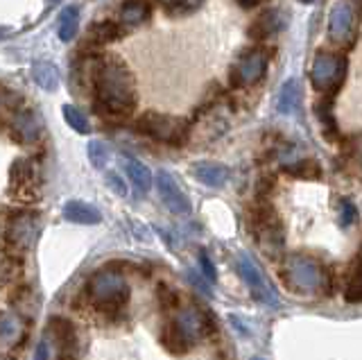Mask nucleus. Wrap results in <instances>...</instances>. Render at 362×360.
<instances>
[{
	"instance_id": "nucleus-2",
	"label": "nucleus",
	"mask_w": 362,
	"mask_h": 360,
	"mask_svg": "<svg viewBox=\"0 0 362 360\" xmlns=\"http://www.w3.org/2000/svg\"><path fill=\"white\" fill-rule=\"evenodd\" d=\"M132 290L127 286V281L122 279L118 267H111V263L100 267L86 284V299L90 303V308L109 320L120 318Z\"/></svg>"
},
{
	"instance_id": "nucleus-25",
	"label": "nucleus",
	"mask_w": 362,
	"mask_h": 360,
	"mask_svg": "<svg viewBox=\"0 0 362 360\" xmlns=\"http://www.w3.org/2000/svg\"><path fill=\"white\" fill-rule=\"evenodd\" d=\"M9 301H11V306H16L21 313H25V315H32L34 308H37V301H34V290L25 284H18L16 290L9 295Z\"/></svg>"
},
{
	"instance_id": "nucleus-11",
	"label": "nucleus",
	"mask_w": 362,
	"mask_h": 360,
	"mask_svg": "<svg viewBox=\"0 0 362 360\" xmlns=\"http://www.w3.org/2000/svg\"><path fill=\"white\" fill-rule=\"evenodd\" d=\"M48 333L54 337V344L59 349V360H77V329L66 318H50Z\"/></svg>"
},
{
	"instance_id": "nucleus-6",
	"label": "nucleus",
	"mask_w": 362,
	"mask_h": 360,
	"mask_svg": "<svg viewBox=\"0 0 362 360\" xmlns=\"http://www.w3.org/2000/svg\"><path fill=\"white\" fill-rule=\"evenodd\" d=\"M358 35V16L356 7L349 0H339L333 5L328 16V37L335 46H351Z\"/></svg>"
},
{
	"instance_id": "nucleus-21",
	"label": "nucleus",
	"mask_w": 362,
	"mask_h": 360,
	"mask_svg": "<svg viewBox=\"0 0 362 360\" xmlns=\"http://www.w3.org/2000/svg\"><path fill=\"white\" fill-rule=\"evenodd\" d=\"M79 28V9L77 7H66L59 16V25H57V35L64 43L73 41Z\"/></svg>"
},
{
	"instance_id": "nucleus-35",
	"label": "nucleus",
	"mask_w": 362,
	"mask_h": 360,
	"mask_svg": "<svg viewBox=\"0 0 362 360\" xmlns=\"http://www.w3.org/2000/svg\"><path fill=\"white\" fill-rule=\"evenodd\" d=\"M34 360H50V344H48V340H45V337L39 342L37 356H34Z\"/></svg>"
},
{
	"instance_id": "nucleus-14",
	"label": "nucleus",
	"mask_w": 362,
	"mask_h": 360,
	"mask_svg": "<svg viewBox=\"0 0 362 360\" xmlns=\"http://www.w3.org/2000/svg\"><path fill=\"white\" fill-rule=\"evenodd\" d=\"M64 218L75 224H98L102 222V213L93 204H88V202L71 199L64 207Z\"/></svg>"
},
{
	"instance_id": "nucleus-13",
	"label": "nucleus",
	"mask_w": 362,
	"mask_h": 360,
	"mask_svg": "<svg viewBox=\"0 0 362 360\" xmlns=\"http://www.w3.org/2000/svg\"><path fill=\"white\" fill-rule=\"evenodd\" d=\"M197 340L192 337L184 326H181L179 320H173L163 326L161 331V344L165 347V352L175 354V356H184L190 352V347L195 344Z\"/></svg>"
},
{
	"instance_id": "nucleus-12",
	"label": "nucleus",
	"mask_w": 362,
	"mask_h": 360,
	"mask_svg": "<svg viewBox=\"0 0 362 360\" xmlns=\"http://www.w3.org/2000/svg\"><path fill=\"white\" fill-rule=\"evenodd\" d=\"M238 269H240L243 279L247 281V286L252 288V295L258 301H265V303H276V295L272 292V288L267 286L265 277L260 274V269L252 263V258L247 254L240 256V263H238Z\"/></svg>"
},
{
	"instance_id": "nucleus-29",
	"label": "nucleus",
	"mask_w": 362,
	"mask_h": 360,
	"mask_svg": "<svg viewBox=\"0 0 362 360\" xmlns=\"http://www.w3.org/2000/svg\"><path fill=\"white\" fill-rule=\"evenodd\" d=\"M288 173L294 175V177H303V179H317L322 175V168L317 161H310V159H303L299 163H294V166H288Z\"/></svg>"
},
{
	"instance_id": "nucleus-39",
	"label": "nucleus",
	"mask_w": 362,
	"mask_h": 360,
	"mask_svg": "<svg viewBox=\"0 0 362 360\" xmlns=\"http://www.w3.org/2000/svg\"><path fill=\"white\" fill-rule=\"evenodd\" d=\"M301 3H315V0H301Z\"/></svg>"
},
{
	"instance_id": "nucleus-17",
	"label": "nucleus",
	"mask_w": 362,
	"mask_h": 360,
	"mask_svg": "<svg viewBox=\"0 0 362 360\" xmlns=\"http://www.w3.org/2000/svg\"><path fill=\"white\" fill-rule=\"evenodd\" d=\"M299 100H301V88L297 80H288L281 86L279 98H276V111L283 116H290L299 109Z\"/></svg>"
},
{
	"instance_id": "nucleus-26",
	"label": "nucleus",
	"mask_w": 362,
	"mask_h": 360,
	"mask_svg": "<svg viewBox=\"0 0 362 360\" xmlns=\"http://www.w3.org/2000/svg\"><path fill=\"white\" fill-rule=\"evenodd\" d=\"M120 35H122V30L116 23H111V21H102V23H95L93 28H90V32H88V37L93 39L95 43L113 41V39H118Z\"/></svg>"
},
{
	"instance_id": "nucleus-5",
	"label": "nucleus",
	"mask_w": 362,
	"mask_h": 360,
	"mask_svg": "<svg viewBox=\"0 0 362 360\" xmlns=\"http://www.w3.org/2000/svg\"><path fill=\"white\" fill-rule=\"evenodd\" d=\"M139 132L147 134L161 143L179 145L186 141V122L175 116H163V114H143L136 122Z\"/></svg>"
},
{
	"instance_id": "nucleus-1",
	"label": "nucleus",
	"mask_w": 362,
	"mask_h": 360,
	"mask_svg": "<svg viewBox=\"0 0 362 360\" xmlns=\"http://www.w3.org/2000/svg\"><path fill=\"white\" fill-rule=\"evenodd\" d=\"M98 105L113 116L129 114L134 107V82L129 71L118 59H105L98 64L93 77Z\"/></svg>"
},
{
	"instance_id": "nucleus-37",
	"label": "nucleus",
	"mask_w": 362,
	"mask_h": 360,
	"mask_svg": "<svg viewBox=\"0 0 362 360\" xmlns=\"http://www.w3.org/2000/svg\"><path fill=\"white\" fill-rule=\"evenodd\" d=\"M0 360H16V358H11V356H3V354H0Z\"/></svg>"
},
{
	"instance_id": "nucleus-40",
	"label": "nucleus",
	"mask_w": 362,
	"mask_h": 360,
	"mask_svg": "<svg viewBox=\"0 0 362 360\" xmlns=\"http://www.w3.org/2000/svg\"><path fill=\"white\" fill-rule=\"evenodd\" d=\"M252 360H263V358H252Z\"/></svg>"
},
{
	"instance_id": "nucleus-3",
	"label": "nucleus",
	"mask_w": 362,
	"mask_h": 360,
	"mask_svg": "<svg viewBox=\"0 0 362 360\" xmlns=\"http://www.w3.org/2000/svg\"><path fill=\"white\" fill-rule=\"evenodd\" d=\"M41 220L37 211H16L5 224V247L7 254L23 256L30 252L39 238Z\"/></svg>"
},
{
	"instance_id": "nucleus-18",
	"label": "nucleus",
	"mask_w": 362,
	"mask_h": 360,
	"mask_svg": "<svg viewBox=\"0 0 362 360\" xmlns=\"http://www.w3.org/2000/svg\"><path fill=\"white\" fill-rule=\"evenodd\" d=\"M32 80L37 82V86H41L43 91H57V88H59V71H57V66L50 62H39V64H34V69H32Z\"/></svg>"
},
{
	"instance_id": "nucleus-4",
	"label": "nucleus",
	"mask_w": 362,
	"mask_h": 360,
	"mask_svg": "<svg viewBox=\"0 0 362 360\" xmlns=\"http://www.w3.org/2000/svg\"><path fill=\"white\" fill-rule=\"evenodd\" d=\"M346 77V62L344 57H339L335 52H317V57L313 62L310 80L313 86L322 93H333L335 88L344 82Z\"/></svg>"
},
{
	"instance_id": "nucleus-38",
	"label": "nucleus",
	"mask_w": 362,
	"mask_h": 360,
	"mask_svg": "<svg viewBox=\"0 0 362 360\" xmlns=\"http://www.w3.org/2000/svg\"><path fill=\"white\" fill-rule=\"evenodd\" d=\"M45 3H48V5H54V3H59V0H45Z\"/></svg>"
},
{
	"instance_id": "nucleus-7",
	"label": "nucleus",
	"mask_w": 362,
	"mask_h": 360,
	"mask_svg": "<svg viewBox=\"0 0 362 360\" xmlns=\"http://www.w3.org/2000/svg\"><path fill=\"white\" fill-rule=\"evenodd\" d=\"M290 286L294 284L299 290H315L324 286L326 267L317 265L305 256H294L290 261Z\"/></svg>"
},
{
	"instance_id": "nucleus-34",
	"label": "nucleus",
	"mask_w": 362,
	"mask_h": 360,
	"mask_svg": "<svg viewBox=\"0 0 362 360\" xmlns=\"http://www.w3.org/2000/svg\"><path fill=\"white\" fill-rule=\"evenodd\" d=\"M354 218H356L354 204L346 202V199H342V224H351V222H354Z\"/></svg>"
},
{
	"instance_id": "nucleus-9",
	"label": "nucleus",
	"mask_w": 362,
	"mask_h": 360,
	"mask_svg": "<svg viewBox=\"0 0 362 360\" xmlns=\"http://www.w3.org/2000/svg\"><path fill=\"white\" fill-rule=\"evenodd\" d=\"M156 188H158V195H161V199H163V204L173 211L175 216H188V213L192 211L188 195L181 190L177 179L168 170L156 173Z\"/></svg>"
},
{
	"instance_id": "nucleus-36",
	"label": "nucleus",
	"mask_w": 362,
	"mask_h": 360,
	"mask_svg": "<svg viewBox=\"0 0 362 360\" xmlns=\"http://www.w3.org/2000/svg\"><path fill=\"white\" fill-rule=\"evenodd\" d=\"M243 7H254V5H258V3H263V0H238Z\"/></svg>"
},
{
	"instance_id": "nucleus-23",
	"label": "nucleus",
	"mask_w": 362,
	"mask_h": 360,
	"mask_svg": "<svg viewBox=\"0 0 362 360\" xmlns=\"http://www.w3.org/2000/svg\"><path fill=\"white\" fill-rule=\"evenodd\" d=\"M344 299L349 303H358L362 299V274H360V256L354 258L351 263V272L346 277V290H344Z\"/></svg>"
},
{
	"instance_id": "nucleus-33",
	"label": "nucleus",
	"mask_w": 362,
	"mask_h": 360,
	"mask_svg": "<svg viewBox=\"0 0 362 360\" xmlns=\"http://www.w3.org/2000/svg\"><path fill=\"white\" fill-rule=\"evenodd\" d=\"M107 184H109V186H111L113 190H116L118 195H127V188H124L122 179H120L118 175H113V173H111V175L107 177Z\"/></svg>"
},
{
	"instance_id": "nucleus-19",
	"label": "nucleus",
	"mask_w": 362,
	"mask_h": 360,
	"mask_svg": "<svg viewBox=\"0 0 362 360\" xmlns=\"http://www.w3.org/2000/svg\"><path fill=\"white\" fill-rule=\"evenodd\" d=\"M21 277H23V256L5 254V258L0 261V286L21 284Z\"/></svg>"
},
{
	"instance_id": "nucleus-15",
	"label": "nucleus",
	"mask_w": 362,
	"mask_h": 360,
	"mask_svg": "<svg viewBox=\"0 0 362 360\" xmlns=\"http://www.w3.org/2000/svg\"><path fill=\"white\" fill-rule=\"evenodd\" d=\"M195 177L202 184H206L211 188H222L226 182H229V168L222 163H213V161H199L195 163Z\"/></svg>"
},
{
	"instance_id": "nucleus-28",
	"label": "nucleus",
	"mask_w": 362,
	"mask_h": 360,
	"mask_svg": "<svg viewBox=\"0 0 362 360\" xmlns=\"http://www.w3.org/2000/svg\"><path fill=\"white\" fill-rule=\"evenodd\" d=\"M156 299H158V303H161V308L165 310V313H173V310H177L179 308V295L177 292L170 288L168 284H158V288H156Z\"/></svg>"
},
{
	"instance_id": "nucleus-10",
	"label": "nucleus",
	"mask_w": 362,
	"mask_h": 360,
	"mask_svg": "<svg viewBox=\"0 0 362 360\" xmlns=\"http://www.w3.org/2000/svg\"><path fill=\"white\" fill-rule=\"evenodd\" d=\"M267 62H269V52L263 48H252L247 50L240 64H238V71H235V82L240 86H249V84H256L265 77L267 73Z\"/></svg>"
},
{
	"instance_id": "nucleus-16",
	"label": "nucleus",
	"mask_w": 362,
	"mask_h": 360,
	"mask_svg": "<svg viewBox=\"0 0 362 360\" xmlns=\"http://www.w3.org/2000/svg\"><path fill=\"white\" fill-rule=\"evenodd\" d=\"M122 168H124V173H127L129 182L134 184V188L139 190V195H145L147 190L152 188V173H150V168H147L145 163H141L139 159H134V156H124Z\"/></svg>"
},
{
	"instance_id": "nucleus-30",
	"label": "nucleus",
	"mask_w": 362,
	"mask_h": 360,
	"mask_svg": "<svg viewBox=\"0 0 362 360\" xmlns=\"http://www.w3.org/2000/svg\"><path fill=\"white\" fill-rule=\"evenodd\" d=\"M88 159L93 163V168H105L109 159V150L102 141H90L88 143Z\"/></svg>"
},
{
	"instance_id": "nucleus-22",
	"label": "nucleus",
	"mask_w": 362,
	"mask_h": 360,
	"mask_svg": "<svg viewBox=\"0 0 362 360\" xmlns=\"http://www.w3.org/2000/svg\"><path fill=\"white\" fill-rule=\"evenodd\" d=\"M147 16H150V7L143 0H129L120 9V21L127 25H141L143 21H147Z\"/></svg>"
},
{
	"instance_id": "nucleus-24",
	"label": "nucleus",
	"mask_w": 362,
	"mask_h": 360,
	"mask_svg": "<svg viewBox=\"0 0 362 360\" xmlns=\"http://www.w3.org/2000/svg\"><path fill=\"white\" fill-rule=\"evenodd\" d=\"M276 30H279V16H276V12H265V14H260L258 21H254L252 30H249V37L267 39V37L274 35Z\"/></svg>"
},
{
	"instance_id": "nucleus-20",
	"label": "nucleus",
	"mask_w": 362,
	"mask_h": 360,
	"mask_svg": "<svg viewBox=\"0 0 362 360\" xmlns=\"http://www.w3.org/2000/svg\"><path fill=\"white\" fill-rule=\"evenodd\" d=\"M14 132L18 134L21 141H37L41 137V125L39 118L32 111H23L14 122Z\"/></svg>"
},
{
	"instance_id": "nucleus-27",
	"label": "nucleus",
	"mask_w": 362,
	"mask_h": 360,
	"mask_svg": "<svg viewBox=\"0 0 362 360\" xmlns=\"http://www.w3.org/2000/svg\"><path fill=\"white\" fill-rule=\"evenodd\" d=\"M64 118H66V122H68V125H71L75 132H79V134H88V129H90L88 118H86L77 107H73V105H64Z\"/></svg>"
},
{
	"instance_id": "nucleus-8",
	"label": "nucleus",
	"mask_w": 362,
	"mask_h": 360,
	"mask_svg": "<svg viewBox=\"0 0 362 360\" xmlns=\"http://www.w3.org/2000/svg\"><path fill=\"white\" fill-rule=\"evenodd\" d=\"M9 195L18 202L37 199V182H34V166L28 159H18L9 173Z\"/></svg>"
},
{
	"instance_id": "nucleus-31",
	"label": "nucleus",
	"mask_w": 362,
	"mask_h": 360,
	"mask_svg": "<svg viewBox=\"0 0 362 360\" xmlns=\"http://www.w3.org/2000/svg\"><path fill=\"white\" fill-rule=\"evenodd\" d=\"M16 335V320L7 313H0V337H14Z\"/></svg>"
},
{
	"instance_id": "nucleus-32",
	"label": "nucleus",
	"mask_w": 362,
	"mask_h": 360,
	"mask_svg": "<svg viewBox=\"0 0 362 360\" xmlns=\"http://www.w3.org/2000/svg\"><path fill=\"white\" fill-rule=\"evenodd\" d=\"M199 267H202V272L206 274L209 281H215V279H218V274H215V265H213V261L209 258L206 252H199Z\"/></svg>"
}]
</instances>
